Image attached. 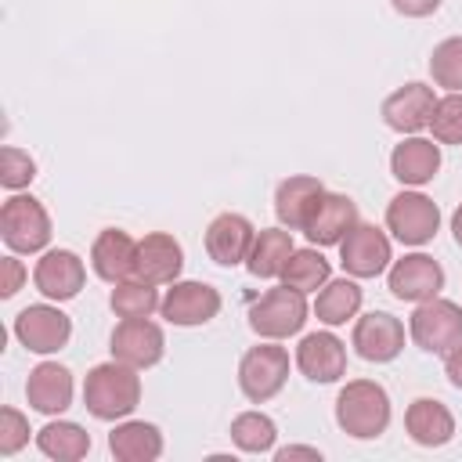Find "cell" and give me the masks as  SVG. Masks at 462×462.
I'll return each instance as SVG.
<instances>
[{
  "label": "cell",
  "mask_w": 462,
  "mask_h": 462,
  "mask_svg": "<svg viewBox=\"0 0 462 462\" xmlns=\"http://www.w3.org/2000/svg\"><path fill=\"white\" fill-rule=\"evenodd\" d=\"M83 404L101 422L130 419L134 408L141 404V375H137V368H130V365H123L116 357L94 365L87 372V379H83Z\"/></svg>",
  "instance_id": "cell-1"
},
{
  "label": "cell",
  "mask_w": 462,
  "mask_h": 462,
  "mask_svg": "<svg viewBox=\"0 0 462 462\" xmlns=\"http://www.w3.org/2000/svg\"><path fill=\"white\" fill-rule=\"evenodd\" d=\"M336 422L354 440H375L390 426V393L375 379H350L336 393Z\"/></svg>",
  "instance_id": "cell-2"
},
{
  "label": "cell",
  "mask_w": 462,
  "mask_h": 462,
  "mask_svg": "<svg viewBox=\"0 0 462 462\" xmlns=\"http://www.w3.org/2000/svg\"><path fill=\"white\" fill-rule=\"evenodd\" d=\"M0 238L18 256L47 253V242H51V213L43 209L40 199L22 195V191H11V199L0 206Z\"/></svg>",
  "instance_id": "cell-3"
},
{
  "label": "cell",
  "mask_w": 462,
  "mask_h": 462,
  "mask_svg": "<svg viewBox=\"0 0 462 462\" xmlns=\"http://www.w3.org/2000/svg\"><path fill=\"white\" fill-rule=\"evenodd\" d=\"M307 292L292 289V285H274L267 289L260 300L249 303V328L260 336V339H289L296 336L303 325H307Z\"/></svg>",
  "instance_id": "cell-4"
},
{
  "label": "cell",
  "mask_w": 462,
  "mask_h": 462,
  "mask_svg": "<svg viewBox=\"0 0 462 462\" xmlns=\"http://www.w3.org/2000/svg\"><path fill=\"white\" fill-rule=\"evenodd\" d=\"M285 379H289V350L278 346V339H263V343L249 346L238 361V390L253 404L278 397Z\"/></svg>",
  "instance_id": "cell-5"
},
{
  "label": "cell",
  "mask_w": 462,
  "mask_h": 462,
  "mask_svg": "<svg viewBox=\"0 0 462 462\" xmlns=\"http://www.w3.org/2000/svg\"><path fill=\"white\" fill-rule=\"evenodd\" d=\"M408 336L426 354H448L451 346L462 343V307L455 300H444V296L415 303L411 321H408Z\"/></svg>",
  "instance_id": "cell-6"
},
{
  "label": "cell",
  "mask_w": 462,
  "mask_h": 462,
  "mask_svg": "<svg viewBox=\"0 0 462 462\" xmlns=\"http://www.w3.org/2000/svg\"><path fill=\"white\" fill-rule=\"evenodd\" d=\"M386 231L401 245H426L440 231V209L419 188H404L386 206Z\"/></svg>",
  "instance_id": "cell-7"
},
{
  "label": "cell",
  "mask_w": 462,
  "mask_h": 462,
  "mask_svg": "<svg viewBox=\"0 0 462 462\" xmlns=\"http://www.w3.org/2000/svg\"><path fill=\"white\" fill-rule=\"evenodd\" d=\"M11 332L29 354H43L47 357V354H58L72 339V318L54 300L51 303H32V307L14 314Z\"/></svg>",
  "instance_id": "cell-8"
},
{
  "label": "cell",
  "mask_w": 462,
  "mask_h": 462,
  "mask_svg": "<svg viewBox=\"0 0 462 462\" xmlns=\"http://www.w3.org/2000/svg\"><path fill=\"white\" fill-rule=\"evenodd\" d=\"M339 263L350 278H379L393 263V245L390 235L379 231L375 224H354L346 238L339 242Z\"/></svg>",
  "instance_id": "cell-9"
},
{
  "label": "cell",
  "mask_w": 462,
  "mask_h": 462,
  "mask_svg": "<svg viewBox=\"0 0 462 462\" xmlns=\"http://www.w3.org/2000/svg\"><path fill=\"white\" fill-rule=\"evenodd\" d=\"M386 285L401 303H422L440 296L444 289V267L426 253H404L386 267Z\"/></svg>",
  "instance_id": "cell-10"
},
{
  "label": "cell",
  "mask_w": 462,
  "mask_h": 462,
  "mask_svg": "<svg viewBox=\"0 0 462 462\" xmlns=\"http://www.w3.org/2000/svg\"><path fill=\"white\" fill-rule=\"evenodd\" d=\"M112 357L130 365V368H152L162 361L166 354V336L162 328L152 321V318H123L116 328H112Z\"/></svg>",
  "instance_id": "cell-11"
},
{
  "label": "cell",
  "mask_w": 462,
  "mask_h": 462,
  "mask_svg": "<svg viewBox=\"0 0 462 462\" xmlns=\"http://www.w3.org/2000/svg\"><path fill=\"white\" fill-rule=\"evenodd\" d=\"M220 292L206 282H173L159 303V314L170 321V325H180V328H195V325H206L220 314Z\"/></svg>",
  "instance_id": "cell-12"
},
{
  "label": "cell",
  "mask_w": 462,
  "mask_h": 462,
  "mask_svg": "<svg viewBox=\"0 0 462 462\" xmlns=\"http://www.w3.org/2000/svg\"><path fill=\"white\" fill-rule=\"evenodd\" d=\"M433 108H437V94H433V87L411 79V83H404V87H397L393 94L383 97L379 116H383V123H386L393 134L404 137V134H419V130H426Z\"/></svg>",
  "instance_id": "cell-13"
},
{
  "label": "cell",
  "mask_w": 462,
  "mask_h": 462,
  "mask_svg": "<svg viewBox=\"0 0 462 462\" xmlns=\"http://www.w3.org/2000/svg\"><path fill=\"white\" fill-rule=\"evenodd\" d=\"M87 282V267L83 260L72 253V249H47L36 267H32V285L43 300H54V303H65V300H76L79 289Z\"/></svg>",
  "instance_id": "cell-14"
},
{
  "label": "cell",
  "mask_w": 462,
  "mask_h": 462,
  "mask_svg": "<svg viewBox=\"0 0 462 462\" xmlns=\"http://www.w3.org/2000/svg\"><path fill=\"white\" fill-rule=\"evenodd\" d=\"M350 346H354L357 357L375 361V365H386V361H393L404 350V325H401V318H393L386 310L361 314L354 321Z\"/></svg>",
  "instance_id": "cell-15"
},
{
  "label": "cell",
  "mask_w": 462,
  "mask_h": 462,
  "mask_svg": "<svg viewBox=\"0 0 462 462\" xmlns=\"http://www.w3.org/2000/svg\"><path fill=\"white\" fill-rule=\"evenodd\" d=\"M440 170V144L433 137H419L408 134L401 137V144H393L390 152V173L393 180H401L404 188H422L437 177Z\"/></svg>",
  "instance_id": "cell-16"
},
{
  "label": "cell",
  "mask_w": 462,
  "mask_h": 462,
  "mask_svg": "<svg viewBox=\"0 0 462 462\" xmlns=\"http://www.w3.org/2000/svg\"><path fill=\"white\" fill-rule=\"evenodd\" d=\"M321 195H325V184L318 177H310V173L285 177L278 184V191H274V217H278V224L289 227V231H307Z\"/></svg>",
  "instance_id": "cell-17"
},
{
  "label": "cell",
  "mask_w": 462,
  "mask_h": 462,
  "mask_svg": "<svg viewBox=\"0 0 462 462\" xmlns=\"http://www.w3.org/2000/svg\"><path fill=\"white\" fill-rule=\"evenodd\" d=\"M253 238H256V227L249 224V217L220 213L206 227V253L220 267H238V263H245V256L253 249Z\"/></svg>",
  "instance_id": "cell-18"
},
{
  "label": "cell",
  "mask_w": 462,
  "mask_h": 462,
  "mask_svg": "<svg viewBox=\"0 0 462 462\" xmlns=\"http://www.w3.org/2000/svg\"><path fill=\"white\" fill-rule=\"evenodd\" d=\"M296 368L310 379V383H336L339 375H346V346L336 332H310L300 339L296 346Z\"/></svg>",
  "instance_id": "cell-19"
},
{
  "label": "cell",
  "mask_w": 462,
  "mask_h": 462,
  "mask_svg": "<svg viewBox=\"0 0 462 462\" xmlns=\"http://www.w3.org/2000/svg\"><path fill=\"white\" fill-rule=\"evenodd\" d=\"M90 267L108 285L134 278V267H137V238L130 231H123V227H105L94 238V245H90Z\"/></svg>",
  "instance_id": "cell-20"
},
{
  "label": "cell",
  "mask_w": 462,
  "mask_h": 462,
  "mask_svg": "<svg viewBox=\"0 0 462 462\" xmlns=\"http://www.w3.org/2000/svg\"><path fill=\"white\" fill-rule=\"evenodd\" d=\"M184 267V249L170 231H152L137 242V267L134 278H144L152 285H173Z\"/></svg>",
  "instance_id": "cell-21"
},
{
  "label": "cell",
  "mask_w": 462,
  "mask_h": 462,
  "mask_svg": "<svg viewBox=\"0 0 462 462\" xmlns=\"http://www.w3.org/2000/svg\"><path fill=\"white\" fill-rule=\"evenodd\" d=\"M25 401L40 415H61L72 404V372L58 361H40L25 379Z\"/></svg>",
  "instance_id": "cell-22"
},
{
  "label": "cell",
  "mask_w": 462,
  "mask_h": 462,
  "mask_svg": "<svg viewBox=\"0 0 462 462\" xmlns=\"http://www.w3.org/2000/svg\"><path fill=\"white\" fill-rule=\"evenodd\" d=\"M404 430L419 448H444L455 437V415L437 397H415L404 411Z\"/></svg>",
  "instance_id": "cell-23"
},
{
  "label": "cell",
  "mask_w": 462,
  "mask_h": 462,
  "mask_svg": "<svg viewBox=\"0 0 462 462\" xmlns=\"http://www.w3.org/2000/svg\"><path fill=\"white\" fill-rule=\"evenodd\" d=\"M354 224H357V206H354V199H350V195L325 191L303 235L310 238V245H339Z\"/></svg>",
  "instance_id": "cell-24"
},
{
  "label": "cell",
  "mask_w": 462,
  "mask_h": 462,
  "mask_svg": "<svg viewBox=\"0 0 462 462\" xmlns=\"http://www.w3.org/2000/svg\"><path fill=\"white\" fill-rule=\"evenodd\" d=\"M108 451L119 462H155L162 455V433L144 419H119L108 433Z\"/></svg>",
  "instance_id": "cell-25"
},
{
  "label": "cell",
  "mask_w": 462,
  "mask_h": 462,
  "mask_svg": "<svg viewBox=\"0 0 462 462\" xmlns=\"http://www.w3.org/2000/svg\"><path fill=\"white\" fill-rule=\"evenodd\" d=\"M292 231L289 227H260L253 238V249L245 256V271L253 278H282L289 256H292Z\"/></svg>",
  "instance_id": "cell-26"
},
{
  "label": "cell",
  "mask_w": 462,
  "mask_h": 462,
  "mask_svg": "<svg viewBox=\"0 0 462 462\" xmlns=\"http://www.w3.org/2000/svg\"><path fill=\"white\" fill-rule=\"evenodd\" d=\"M361 285H357V278H328L321 289H318V296H314V318L321 321V325H328V328H336V325H346L350 318H357V310H361Z\"/></svg>",
  "instance_id": "cell-27"
},
{
  "label": "cell",
  "mask_w": 462,
  "mask_h": 462,
  "mask_svg": "<svg viewBox=\"0 0 462 462\" xmlns=\"http://www.w3.org/2000/svg\"><path fill=\"white\" fill-rule=\"evenodd\" d=\"M36 448L54 462H79L90 451V433L79 422L54 419L43 430H36Z\"/></svg>",
  "instance_id": "cell-28"
},
{
  "label": "cell",
  "mask_w": 462,
  "mask_h": 462,
  "mask_svg": "<svg viewBox=\"0 0 462 462\" xmlns=\"http://www.w3.org/2000/svg\"><path fill=\"white\" fill-rule=\"evenodd\" d=\"M162 296H159V285L144 282V278H126V282H116L112 296H108V307L116 318H152L159 310Z\"/></svg>",
  "instance_id": "cell-29"
},
{
  "label": "cell",
  "mask_w": 462,
  "mask_h": 462,
  "mask_svg": "<svg viewBox=\"0 0 462 462\" xmlns=\"http://www.w3.org/2000/svg\"><path fill=\"white\" fill-rule=\"evenodd\" d=\"M332 278V263L318 253V245H307V249H292L285 271H282V282L300 289V292H318L325 282Z\"/></svg>",
  "instance_id": "cell-30"
},
{
  "label": "cell",
  "mask_w": 462,
  "mask_h": 462,
  "mask_svg": "<svg viewBox=\"0 0 462 462\" xmlns=\"http://www.w3.org/2000/svg\"><path fill=\"white\" fill-rule=\"evenodd\" d=\"M231 440L245 455H267V451H274L278 426L263 411H242V415L231 419Z\"/></svg>",
  "instance_id": "cell-31"
},
{
  "label": "cell",
  "mask_w": 462,
  "mask_h": 462,
  "mask_svg": "<svg viewBox=\"0 0 462 462\" xmlns=\"http://www.w3.org/2000/svg\"><path fill=\"white\" fill-rule=\"evenodd\" d=\"M430 76L448 94H462V36H448L430 54Z\"/></svg>",
  "instance_id": "cell-32"
},
{
  "label": "cell",
  "mask_w": 462,
  "mask_h": 462,
  "mask_svg": "<svg viewBox=\"0 0 462 462\" xmlns=\"http://www.w3.org/2000/svg\"><path fill=\"white\" fill-rule=\"evenodd\" d=\"M430 134L437 144H462V94L437 97V108L430 116Z\"/></svg>",
  "instance_id": "cell-33"
},
{
  "label": "cell",
  "mask_w": 462,
  "mask_h": 462,
  "mask_svg": "<svg viewBox=\"0 0 462 462\" xmlns=\"http://www.w3.org/2000/svg\"><path fill=\"white\" fill-rule=\"evenodd\" d=\"M32 177H36V159L25 148L4 144L0 148V184L7 191H22V188L32 184Z\"/></svg>",
  "instance_id": "cell-34"
},
{
  "label": "cell",
  "mask_w": 462,
  "mask_h": 462,
  "mask_svg": "<svg viewBox=\"0 0 462 462\" xmlns=\"http://www.w3.org/2000/svg\"><path fill=\"white\" fill-rule=\"evenodd\" d=\"M29 419L18 411V408H0V455L4 458H11V455H18L25 444H29Z\"/></svg>",
  "instance_id": "cell-35"
},
{
  "label": "cell",
  "mask_w": 462,
  "mask_h": 462,
  "mask_svg": "<svg viewBox=\"0 0 462 462\" xmlns=\"http://www.w3.org/2000/svg\"><path fill=\"white\" fill-rule=\"evenodd\" d=\"M25 278H29V271H25V263L18 260V253L4 256V285H0V296H4V300H11V296L25 285Z\"/></svg>",
  "instance_id": "cell-36"
},
{
  "label": "cell",
  "mask_w": 462,
  "mask_h": 462,
  "mask_svg": "<svg viewBox=\"0 0 462 462\" xmlns=\"http://www.w3.org/2000/svg\"><path fill=\"white\" fill-rule=\"evenodd\" d=\"M390 4L404 18H426V14H437L440 11V0H390Z\"/></svg>",
  "instance_id": "cell-37"
},
{
  "label": "cell",
  "mask_w": 462,
  "mask_h": 462,
  "mask_svg": "<svg viewBox=\"0 0 462 462\" xmlns=\"http://www.w3.org/2000/svg\"><path fill=\"white\" fill-rule=\"evenodd\" d=\"M274 458H278V462H296V458L321 462V451H318V448H307V444H289V448H278Z\"/></svg>",
  "instance_id": "cell-38"
},
{
  "label": "cell",
  "mask_w": 462,
  "mask_h": 462,
  "mask_svg": "<svg viewBox=\"0 0 462 462\" xmlns=\"http://www.w3.org/2000/svg\"><path fill=\"white\" fill-rule=\"evenodd\" d=\"M444 375H448V383L455 390H462V343L444 354Z\"/></svg>",
  "instance_id": "cell-39"
},
{
  "label": "cell",
  "mask_w": 462,
  "mask_h": 462,
  "mask_svg": "<svg viewBox=\"0 0 462 462\" xmlns=\"http://www.w3.org/2000/svg\"><path fill=\"white\" fill-rule=\"evenodd\" d=\"M451 235H455V245L462 249V202H458V209L451 213Z\"/></svg>",
  "instance_id": "cell-40"
}]
</instances>
